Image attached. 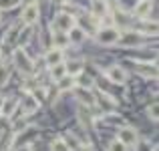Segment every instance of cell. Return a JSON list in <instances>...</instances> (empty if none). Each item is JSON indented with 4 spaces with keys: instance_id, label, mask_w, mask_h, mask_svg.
Instances as JSON below:
<instances>
[{
    "instance_id": "6da1fadb",
    "label": "cell",
    "mask_w": 159,
    "mask_h": 151,
    "mask_svg": "<svg viewBox=\"0 0 159 151\" xmlns=\"http://www.w3.org/2000/svg\"><path fill=\"white\" fill-rule=\"evenodd\" d=\"M14 65L18 66V71L24 73V75H30L32 71H34V65H32V61L24 54V50H14Z\"/></svg>"
},
{
    "instance_id": "7a4b0ae2",
    "label": "cell",
    "mask_w": 159,
    "mask_h": 151,
    "mask_svg": "<svg viewBox=\"0 0 159 151\" xmlns=\"http://www.w3.org/2000/svg\"><path fill=\"white\" fill-rule=\"evenodd\" d=\"M97 39H99L101 44H115L117 39H119V32H117L113 26H107V28H103V30L97 34Z\"/></svg>"
},
{
    "instance_id": "3957f363",
    "label": "cell",
    "mask_w": 159,
    "mask_h": 151,
    "mask_svg": "<svg viewBox=\"0 0 159 151\" xmlns=\"http://www.w3.org/2000/svg\"><path fill=\"white\" fill-rule=\"evenodd\" d=\"M119 141L123 145H135L137 143V131L131 127H123L119 129Z\"/></svg>"
},
{
    "instance_id": "277c9868",
    "label": "cell",
    "mask_w": 159,
    "mask_h": 151,
    "mask_svg": "<svg viewBox=\"0 0 159 151\" xmlns=\"http://www.w3.org/2000/svg\"><path fill=\"white\" fill-rule=\"evenodd\" d=\"M39 18V6L36 4H26L22 10V22L24 24H34Z\"/></svg>"
},
{
    "instance_id": "5b68a950",
    "label": "cell",
    "mask_w": 159,
    "mask_h": 151,
    "mask_svg": "<svg viewBox=\"0 0 159 151\" xmlns=\"http://www.w3.org/2000/svg\"><path fill=\"white\" fill-rule=\"evenodd\" d=\"M54 24H57L58 30L69 32L70 28L75 26V18H73L70 14H58V16H57V20H54Z\"/></svg>"
},
{
    "instance_id": "8992f818",
    "label": "cell",
    "mask_w": 159,
    "mask_h": 151,
    "mask_svg": "<svg viewBox=\"0 0 159 151\" xmlns=\"http://www.w3.org/2000/svg\"><path fill=\"white\" fill-rule=\"evenodd\" d=\"M117 43H119L121 47H137V44L141 43V36L137 34V32H125L123 36L117 39Z\"/></svg>"
},
{
    "instance_id": "52a82bcc",
    "label": "cell",
    "mask_w": 159,
    "mask_h": 151,
    "mask_svg": "<svg viewBox=\"0 0 159 151\" xmlns=\"http://www.w3.org/2000/svg\"><path fill=\"white\" fill-rule=\"evenodd\" d=\"M107 77L111 83H115V85H121V83H125V79H127V75H125V71L121 69V66H111V69L107 71Z\"/></svg>"
},
{
    "instance_id": "ba28073f",
    "label": "cell",
    "mask_w": 159,
    "mask_h": 151,
    "mask_svg": "<svg viewBox=\"0 0 159 151\" xmlns=\"http://www.w3.org/2000/svg\"><path fill=\"white\" fill-rule=\"evenodd\" d=\"M16 107H18V101H16V99H4L2 105H0V115H4V117L14 115Z\"/></svg>"
},
{
    "instance_id": "9c48e42d",
    "label": "cell",
    "mask_w": 159,
    "mask_h": 151,
    "mask_svg": "<svg viewBox=\"0 0 159 151\" xmlns=\"http://www.w3.org/2000/svg\"><path fill=\"white\" fill-rule=\"evenodd\" d=\"M151 8H153V0H141L135 6V16L137 18H145L151 12Z\"/></svg>"
},
{
    "instance_id": "30bf717a",
    "label": "cell",
    "mask_w": 159,
    "mask_h": 151,
    "mask_svg": "<svg viewBox=\"0 0 159 151\" xmlns=\"http://www.w3.org/2000/svg\"><path fill=\"white\" fill-rule=\"evenodd\" d=\"M44 61H47V65L48 66H54V65H58V62L62 61V48H51L47 53V57H44Z\"/></svg>"
},
{
    "instance_id": "8fae6325",
    "label": "cell",
    "mask_w": 159,
    "mask_h": 151,
    "mask_svg": "<svg viewBox=\"0 0 159 151\" xmlns=\"http://www.w3.org/2000/svg\"><path fill=\"white\" fill-rule=\"evenodd\" d=\"M22 109H24V115H32V113L39 109V99H34V97H24L22 101Z\"/></svg>"
},
{
    "instance_id": "7c38bea8",
    "label": "cell",
    "mask_w": 159,
    "mask_h": 151,
    "mask_svg": "<svg viewBox=\"0 0 159 151\" xmlns=\"http://www.w3.org/2000/svg\"><path fill=\"white\" fill-rule=\"evenodd\" d=\"M105 12H107L105 0H95L93 2V14L97 16V18H105Z\"/></svg>"
},
{
    "instance_id": "4fadbf2b",
    "label": "cell",
    "mask_w": 159,
    "mask_h": 151,
    "mask_svg": "<svg viewBox=\"0 0 159 151\" xmlns=\"http://www.w3.org/2000/svg\"><path fill=\"white\" fill-rule=\"evenodd\" d=\"M65 69H66V73H69L70 77H75V75H81L83 73V62L81 61H70Z\"/></svg>"
},
{
    "instance_id": "5bb4252c",
    "label": "cell",
    "mask_w": 159,
    "mask_h": 151,
    "mask_svg": "<svg viewBox=\"0 0 159 151\" xmlns=\"http://www.w3.org/2000/svg\"><path fill=\"white\" fill-rule=\"evenodd\" d=\"M83 39H85V32H83L81 28L73 26V28L69 30V43H81Z\"/></svg>"
},
{
    "instance_id": "9a60e30c",
    "label": "cell",
    "mask_w": 159,
    "mask_h": 151,
    "mask_svg": "<svg viewBox=\"0 0 159 151\" xmlns=\"http://www.w3.org/2000/svg\"><path fill=\"white\" fill-rule=\"evenodd\" d=\"M77 95H79V99H81L85 105H89V107H91V105H95V97L87 89H77Z\"/></svg>"
},
{
    "instance_id": "2e32d148",
    "label": "cell",
    "mask_w": 159,
    "mask_h": 151,
    "mask_svg": "<svg viewBox=\"0 0 159 151\" xmlns=\"http://www.w3.org/2000/svg\"><path fill=\"white\" fill-rule=\"evenodd\" d=\"M75 87V79L73 77H62L58 79V91H69Z\"/></svg>"
},
{
    "instance_id": "e0dca14e",
    "label": "cell",
    "mask_w": 159,
    "mask_h": 151,
    "mask_svg": "<svg viewBox=\"0 0 159 151\" xmlns=\"http://www.w3.org/2000/svg\"><path fill=\"white\" fill-rule=\"evenodd\" d=\"M137 71L143 75H147V77H155L157 75V69L153 65H137Z\"/></svg>"
},
{
    "instance_id": "ac0fdd59",
    "label": "cell",
    "mask_w": 159,
    "mask_h": 151,
    "mask_svg": "<svg viewBox=\"0 0 159 151\" xmlns=\"http://www.w3.org/2000/svg\"><path fill=\"white\" fill-rule=\"evenodd\" d=\"M65 75H66L65 65H61V62H58V65H54V66H52V79H62Z\"/></svg>"
},
{
    "instance_id": "d6986e66",
    "label": "cell",
    "mask_w": 159,
    "mask_h": 151,
    "mask_svg": "<svg viewBox=\"0 0 159 151\" xmlns=\"http://www.w3.org/2000/svg\"><path fill=\"white\" fill-rule=\"evenodd\" d=\"M69 44V36H65L61 32V34H54V47L57 48H62V47H66Z\"/></svg>"
},
{
    "instance_id": "ffe728a7",
    "label": "cell",
    "mask_w": 159,
    "mask_h": 151,
    "mask_svg": "<svg viewBox=\"0 0 159 151\" xmlns=\"http://www.w3.org/2000/svg\"><path fill=\"white\" fill-rule=\"evenodd\" d=\"M51 149H52V151H70L69 147H66V143H65L62 139H57V141H52Z\"/></svg>"
},
{
    "instance_id": "44dd1931",
    "label": "cell",
    "mask_w": 159,
    "mask_h": 151,
    "mask_svg": "<svg viewBox=\"0 0 159 151\" xmlns=\"http://www.w3.org/2000/svg\"><path fill=\"white\" fill-rule=\"evenodd\" d=\"M65 143H66V147H69V149H79V147H81L79 139H77V137H73V135H66V141H65Z\"/></svg>"
},
{
    "instance_id": "7402d4cb",
    "label": "cell",
    "mask_w": 159,
    "mask_h": 151,
    "mask_svg": "<svg viewBox=\"0 0 159 151\" xmlns=\"http://www.w3.org/2000/svg\"><path fill=\"white\" fill-rule=\"evenodd\" d=\"M99 103H101V107L105 109L107 113L115 109V103H113V101H109V97H101V99H99Z\"/></svg>"
},
{
    "instance_id": "603a6c76",
    "label": "cell",
    "mask_w": 159,
    "mask_h": 151,
    "mask_svg": "<svg viewBox=\"0 0 159 151\" xmlns=\"http://www.w3.org/2000/svg\"><path fill=\"white\" fill-rule=\"evenodd\" d=\"M109 151H127V145H123L119 139H117V141H113V143L109 145Z\"/></svg>"
},
{
    "instance_id": "cb8c5ba5",
    "label": "cell",
    "mask_w": 159,
    "mask_h": 151,
    "mask_svg": "<svg viewBox=\"0 0 159 151\" xmlns=\"http://www.w3.org/2000/svg\"><path fill=\"white\" fill-rule=\"evenodd\" d=\"M16 32H18V26H14L10 32H6V36H4V43H12V40L16 39Z\"/></svg>"
},
{
    "instance_id": "d4e9b609",
    "label": "cell",
    "mask_w": 159,
    "mask_h": 151,
    "mask_svg": "<svg viewBox=\"0 0 159 151\" xmlns=\"http://www.w3.org/2000/svg\"><path fill=\"white\" fill-rule=\"evenodd\" d=\"M157 111H159V107H157V103H153V105H151V107H149V111H147V113H149V117H151V119H153V121H157Z\"/></svg>"
},
{
    "instance_id": "484cf974",
    "label": "cell",
    "mask_w": 159,
    "mask_h": 151,
    "mask_svg": "<svg viewBox=\"0 0 159 151\" xmlns=\"http://www.w3.org/2000/svg\"><path fill=\"white\" fill-rule=\"evenodd\" d=\"M8 79V66H0V85H4Z\"/></svg>"
},
{
    "instance_id": "4316f807",
    "label": "cell",
    "mask_w": 159,
    "mask_h": 151,
    "mask_svg": "<svg viewBox=\"0 0 159 151\" xmlns=\"http://www.w3.org/2000/svg\"><path fill=\"white\" fill-rule=\"evenodd\" d=\"M16 151H32L30 147H26V145H24V147H20V149H16Z\"/></svg>"
},
{
    "instance_id": "83f0119b",
    "label": "cell",
    "mask_w": 159,
    "mask_h": 151,
    "mask_svg": "<svg viewBox=\"0 0 159 151\" xmlns=\"http://www.w3.org/2000/svg\"><path fill=\"white\" fill-rule=\"evenodd\" d=\"M22 2H24V4H34L36 0H22Z\"/></svg>"
},
{
    "instance_id": "f1b7e54d",
    "label": "cell",
    "mask_w": 159,
    "mask_h": 151,
    "mask_svg": "<svg viewBox=\"0 0 159 151\" xmlns=\"http://www.w3.org/2000/svg\"><path fill=\"white\" fill-rule=\"evenodd\" d=\"M54 2H57V4H62V2H65V0H54Z\"/></svg>"
},
{
    "instance_id": "f546056e",
    "label": "cell",
    "mask_w": 159,
    "mask_h": 151,
    "mask_svg": "<svg viewBox=\"0 0 159 151\" xmlns=\"http://www.w3.org/2000/svg\"><path fill=\"white\" fill-rule=\"evenodd\" d=\"M0 57H2V54H0Z\"/></svg>"
}]
</instances>
